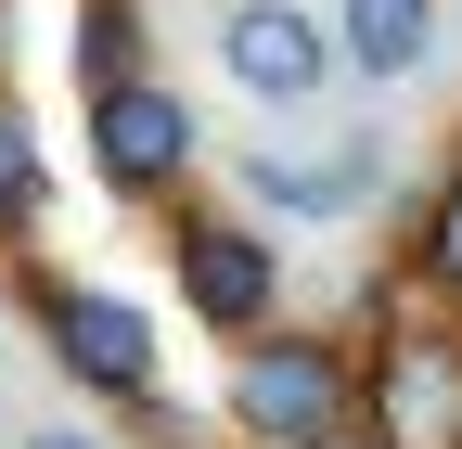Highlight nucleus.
<instances>
[{"mask_svg":"<svg viewBox=\"0 0 462 449\" xmlns=\"http://www.w3.org/2000/svg\"><path fill=\"white\" fill-rule=\"evenodd\" d=\"M218 411L245 449H309L360 411V360H346V334H309V321H257L245 347L218 372Z\"/></svg>","mask_w":462,"mask_h":449,"instance_id":"obj_1","label":"nucleus"},{"mask_svg":"<svg viewBox=\"0 0 462 449\" xmlns=\"http://www.w3.org/2000/svg\"><path fill=\"white\" fill-rule=\"evenodd\" d=\"M26 308H39V347L65 360L90 399H129V411H154V399H167V334H154V308H142V296L51 270V283H26Z\"/></svg>","mask_w":462,"mask_h":449,"instance_id":"obj_2","label":"nucleus"},{"mask_svg":"<svg viewBox=\"0 0 462 449\" xmlns=\"http://www.w3.org/2000/svg\"><path fill=\"white\" fill-rule=\"evenodd\" d=\"M167 270H180V296H193V321L218 347H245L257 321H282V244H270L257 206H193L167 232Z\"/></svg>","mask_w":462,"mask_h":449,"instance_id":"obj_3","label":"nucleus"},{"mask_svg":"<svg viewBox=\"0 0 462 449\" xmlns=\"http://www.w3.org/2000/svg\"><path fill=\"white\" fill-rule=\"evenodd\" d=\"M360 424L385 449H462V334L449 321H385L360 360Z\"/></svg>","mask_w":462,"mask_h":449,"instance_id":"obj_4","label":"nucleus"},{"mask_svg":"<svg viewBox=\"0 0 462 449\" xmlns=\"http://www.w3.org/2000/svg\"><path fill=\"white\" fill-rule=\"evenodd\" d=\"M193 103L167 90V78H116L90 90V167H103V193H129V206H167L193 180Z\"/></svg>","mask_w":462,"mask_h":449,"instance_id":"obj_5","label":"nucleus"},{"mask_svg":"<svg viewBox=\"0 0 462 449\" xmlns=\"http://www.w3.org/2000/svg\"><path fill=\"white\" fill-rule=\"evenodd\" d=\"M334 14H309V0H231L218 14V78L245 90V103H282V116H296V103H321L334 90Z\"/></svg>","mask_w":462,"mask_h":449,"instance_id":"obj_6","label":"nucleus"},{"mask_svg":"<svg viewBox=\"0 0 462 449\" xmlns=\"http://www.w3.org/2000/svg\"><path fill=\"white\" fill-rule=\"evenodd\" d=\"M398 142L385 129H346V142H245V206L257 218H360L385 193Z\"/></svg>","mask_w":462,"mask_h":449,"instance_id":"obj_7","label":"nucleus"},{"mask_svg":"<svg viewBox=\"0 0 462 449\" xmlns=\"http://www.w3.org/2000/svg\"><path fill=\"white\" fill-rule=\"evenodd\" d=\"M437 26H449V0H334V51H346V78H424L437 65Z\"/></svg>","mask_w":462,"mask_h":449,"instance_id":"obj_8","label":"nucleus"},{"mask_svg":"<svg viewBox=\"0 0 462 449\" xmlns=\"http://www.w3.org/2000/svg\"><path fill=\"white\" fill-rule=\"evenodd\" d=\"M39 206H51V167H39V129H26V103L0 90V244L39 232Z\"/></svg>","mask_w":462,"mask_h":449,"instance_id":"obj_9","label":"nucleus"},{"mask_svg":"<svg viewBox=\"0 0 462 449\" xmlns=\"http://www.w3.org/2000/svg\"><path fill=\"white\" fill-rule=\"evenodd\" d=\"M411 283H424L437 308H462V180H437L424 218H411Z\"/></svg>","mask_w":462,"mask_h":449,"instance_id":"obj_10","label":"nucleus"},{"mask_svg":"<svg viewBox=\"0 0 462 449\" xmlns=\"http://www.w3.org/2000/svg\"><path fill=\"white\" fill-rule=\"evenodd\" d=\"M78 65H90V90L142 78V65H129V0H78Z\"/></svg>","mask_w":462,"mask_h":449,"instance_id":"obj_11","label":"nucleus"},{"mask_svg":"<svg viewBox=\"0 0 462 449\" xmlns=\"http://www.w3.org/2000/svg\"><path fill=\"white\" fill-rule=\"evenodd\" d=\"M14 449H116V436H103V424H26Z\"/></svg>","mask_w":462,"mask_h":449,"instance_id":"obj_12","label":"nucleus"},{"mask_svg":"<svg viewBox=\"0 0 462 449\" xmlns=\"http://www.w3.org/2000/svg\"><path fill=\"white\" fill-rule=\"evenodd\" d=\"M309 449H385V436H373V424H334V436H309Z\"/></svg>","mask_w":462,"mask_h":449,"instance_id":"obj_13","label":"nucleus"}]
</instances>
